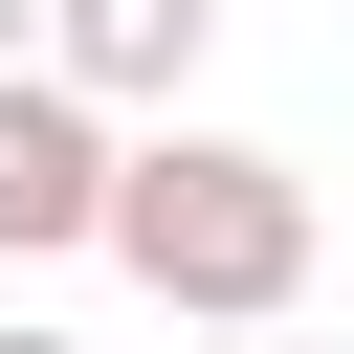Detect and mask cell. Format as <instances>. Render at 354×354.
Returning a JSON list of instances; mask_svg holds the SVG:
<instances>
[{
    "label": "cell",
    "instance_id": "cell-4",
    "mask_svg": "<svg viewBox=\"0 0 354 354\" xmlns=\"http://www.w3.org/2000/svg\"><path fill=\"white\" fill-rule=\"evenodd\" d=\"M0 354H88V332H22V310H0Z\"/></svg>",
    "mask_w": 354,
    "mask_h": 354
},
{
    "label": "cell",
    "instance_id": "cell-2",
    "mask_svg": "<svg viewBox=\"0 0 354 354\" xmlns=\"http://www.w3.org/2000/svg\"><path fill=\"white\" fill-rule=\"evenodd\" d=\"M111 177H133V133H111L88 88L0 66V266H66V243H111Z\"/></svg>",
    "mask_w": 354,
    "mask_h": 354
},
{
    "label": "cell",
    "instance_id": "cell-3",
    "mask_svg": "<svg viewBox=\"0 0 354 354\" xmlns=\"http://www.w3.org/2000/svg\"><path fill=\"white\" fill-rule=\"evenodd\" d=\"M199 44H221V0H44V88H88V111H133V133H177V88H199Z\"/></svg>",
    "mask_w": 354,
    "mask_h": 354
},
{
    "label": "cell",
    "instance_id": "cell-5",
    "mask_svg": "<svg viewBox=\"0 0 354 354\" xmlns=\"http://www.w3.org/2000/svg\"><path fill=\"white\" fill-rule=\"evenodd\" d=\"M199 354H288V332H199Z\"/></svg>",
    "mask_w": 354,
    "mask_h": 354
},
{
    "label": "cell",
    "instance_id": "cell-1",
    "mask_svg": "<svg viewBox=\"0 0 354 354\" xmlns=\"http://www.w3.org/2000/svg\"><path fill=\"white\" fill-rule=\"evenodd\" d=\"M111 266H133L177 332H288L310 266H332V199H310V155L177 111V133H133V177H111Z\"/></svg>",
    "mask_w": 354,
    "mask_h": 354
}]
</instances>
